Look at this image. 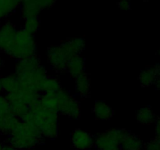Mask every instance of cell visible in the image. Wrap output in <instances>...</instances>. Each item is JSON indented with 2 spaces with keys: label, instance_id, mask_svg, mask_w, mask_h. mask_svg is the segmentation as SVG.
<instances>
[{
  "label": "cell",
  "instance_id": "e575fe53",
  "mask_svg": "<svg viewBox=\"0 0 160 150\" xmlns=\"http://www.w3.org/2000/svg\"><path fill=\"white\" fill-rule=\"evenodd\" d=\"M159 53H160V50H159Z\"/></svg>",
  "mask_w": 160,
  "mask_h": 150
},
{
  "label": "cell",
  "instance_id": "f546056e",
  "mask_svg": "<svg viewBox=\"0 0 160 150\" xmlns=\"http://www.w3.org/2000/svg\"><path fill=\"white\" fill-rule=\"evenodd\" d=\"M1 150H18V149H17L16 148L12 147V145L8 144V145H3L2 148Z\"/></svg>",
  "mask_w": 160,
  "mask_h": 150
},
{
  "label": "cell",
  "instance_id": "f1b7e54d",
  "mask_svg": "<svg viewBox=\"0 0 160 150\" xmlns=\"http://www.w3.org/2000/svg\"><path fill=\"white\" fill-rule=\"evenodd\" d=\"M153 70H154V73H155V81L156 80H160V65H156L155 67H153Z\"/></svg>",
  "mask_w": 160,
  "mask_h": 150
},
{
  "label": "cell",
  "instance_id": "5bb4252c",
  "mask_svg": "<svg viewBox=\"0 0 160 150\" xmlns=\"http://www.w3.org/2000/svg\"><path fill=\"white\" fill-rule=\"evenodd\" d=\"M20 123V120L11 112L0 116V132L9 135Z\"/></svg>",
  "mask_w": 160,
  "mask_h": 150
},
{
  "label": "cell",
  "instance_id": "8fae6325",
  "mask_svg": "<svg viewBox=\"0 0 160 150\" xmlns=\"http://www.w3.org/2000/svg\"><path fill=\"white\" fill-rule=\"evenodd\" d=\"M6 97L9 103L10 112L17 118L21 119L29 112V106L19 97L12 95H6Z\"/></svg>",
  "mask_w": 160,
  "mask_h": 150
},
{
  "label": "cell",
  "instance_id": "d6a6232c",
  "mask_svg": "<svg viewBox=\"0 0 160 150\" xmlns=\"http://www.w3.org/2000/svg\"><path fill=\"white\" fill-rule=\"evenodd\" d=\"M2 65H3V60L1 59V57H0V69L2 68Z\"/></svg>",
  "mask_w": 160,
  "mask_h": 150
},
{
  "label": "cell",
  "instance_id": "3957f363",
  "mask_svg": "<svg viewBox=\"0 0 160 150\" xmlns=\"http://www.w3.org/2000/svg\"><path fill=\"white\" fill-rule=\"evenodd\" d=\"M6 52L12 58L18 60L34 56L36 52V42L34 35L28 34L23 29L17 31Z\"/></svg>",
  "mask_w": 160,
  "mask_h": 150
},
{
  "label": "cell",
  "instance_id": "603a6c76",
  "mask_svg": "<svg viewBox=\"0 0 160 150\" xmlns=\"http://www.w3.org/2000/svg\"><path fill=\"white\" fill-rule=\"evenodd\" d=\"M155 73L152 68H148L142 70L139 75V81L142 86H149L155 82Z\"/></svg>",
  "mask_w": 160,
  "mask_h": 150
},
{
  "label": "cell",
  "instance_id": "6da1fadb",
  "mask_svg": "<svg viewBox=\"0 0 160 150\" xmlns=\"http://www.w3.org/2000/svg\"><path fill=\"white\" fill-rule=\"evenodd\" d=\"M8 136L9 145L18 150L34 148L42 140V134L34 123L21 120L18 126Z\"/></svg>",
  "mask_w": 160,
  "mask_h": 150
},
{
  "label": "cell",
  "instance_id": "30bf717a",
  "mask_svg": "<svg viewBox=\"0 0 160 150\" xmlns=\"http://www.w3.org/2000/svg\"><path fill=\"white\" fill-rule=\"evenodd\" d=\"M17 32V30L15 25L9 21L0 26V51H6Z\"/></svg>",
  "mask_w": 160,
  "mask_h": 150
},
{
  "label": "cell",
  "instance_id": "7c38bea8",
  "mask_svg": "<svg viewBox=\"0 0 160 150\" xmlns=\"http://www.w3.org/2000/svg\"><path fill=\"white\" fill-rule=\"evenodd\" d=\"M41 66L40 59L37 55L26 59H20L15 66V75L20 76Z\"/></svg>",
  "mask_w": 160,
  "mask_h": 150
},
{
  "label": "cell",
  "instance_id": "83f0119b",
  "mask_svg": "<svg viewBox=\"0 0 160 150\" xmlns=\"http://www.w3.org/2000/svg\"><path fill=\"white\" fill-rule=\"evenodd\" d=\"M118 6L122 10H128L131 8V2L128 1H121L118 3Z\"/></svg>",
  "mask_w": 160,
  "mask_h": 150
},
{
  "label": "cell",
  "instance_id": "4316f807",
  "mask_svg": "<svg viewBox=\"0 0 160 150\" xmlns=\"http://www.w3.org/2000/svg\"><path fill=\"white\" fill-rule=\"evenodd\" d=\"M145 150H160V142L157 138L152 139L146 144Z\"/></svg>",
  "mask_w": 160,
  "mask_h": 150
},
{
  "label": "cell",
  "instance_id": "277c9868",
  "mask_svg": "<svg viewBox=\"0 0 160 150\" xmlns=\"http://www.w3.org/2000/svg\"><path fill=\"white\" fill-rule=\"evenodd\" d=\"M130 131L121 128H112L96 134L94 145L98 150H121L120 144L130 134Z\"/></svg>",
  "mask_w": 160,
  "mask_h": 150
},
{
  "label": "cell",
  "instance_id": "836d02e7",
  "mask_svg": "<svg viewBox=\"0 0 160 150\" xmlns=\"http://www.w3.org/2000/svg\"><path fill=\"white\" fill-rule=\"evenodd\" d=\"M2 146H3V144H2V142L1 141H0V150L2 149Z\"/></svg>",
  "mask_w": 160,
  "mask_h": 150
},
{
  "label": "cell",
  "instance_id": "4dcf8cb0",
  "mask_svg": "<svg viewBox=\"0 0 160 150\" xmlns=\"http://www.w3.org/2000/svg\"><path fill=\"white\" fill-rule=\"evenodd\" d=\"M155 82H156V86H157V88L159 89V90H160V80H156Z\"/></svg>",
  "mask_w": 160,
  "mask_h": 150
},
{
  "label": "cell",
  "instance_id": "2e32d148",
  "mask_svg": "<svg viewBox=\"0 0 160 150\" xmlns=\"http://www.w3.org/2000/svg\"><path fill=\"white\" fill-rule=\"evenodd\" d=\"M143 143L138 136L130 133L120 144L121 150H142Z\"/></svg>",
  "mask_w": 160,
  "mask_h": 150
},
{
  "label": "cell",
  "instance_id": "1f68e13d",
  "mask_svg": "<svg viewBox=\"0 0 160 150\" xmlns=\"http://www.w3.org/2000/svg\"><path fill=\"white\" fill-rule=\"evenodd\" d=\"M2 80H1V78H0V94L2 93Z\"/></svg>",
  "mask_w": 160,
  "mask_h": 150
},
{
  "label": "cell",
  "instance_id": "d6986e66",
  "mask_svg": "<svg viewBox=\"0 0 160 150\" xmlns=\"http://www.w3.org/2000/svg\"><path fill=\"white\" fill-rule=\"evenodd\" d=\"M41 104L46 109L53 112H59V103L56 94L45 93L39 98Z\"/></svg>",
  "mask_w": 160,
  "mask_h": 150
},
{
  "label": "cell",
  "instance_id": "44dd1931",
  "mask_svg": "<svg viewBox=\"0 0 160 150\" xmlns=\"http://www.w3.org/2000/svg\"><path fill=\"white\" fill-rule=\"evenodd\" d=\"M61 88H61V84L59 80L56 79V78L48 77L46 81L44 83L42 92H44L45 93L56 94Z\"/></svg>",
  "mask_w": 160,
  "mask_h": 150
},
{
  "label": "cell",
  "instance_id": "7402d4cb",
  "mask_svg": "<svg viewBox=\"0 0 160 150\" xmlns=\"http://www.w3.org/2000/svg\"><path fill=\"white\" fill-rule=\"evenodd\" d=\"M154 113L149 107L142 108L138 112L137 120L139 123L143 124H148L151 123L154 120Z\"/></svg>",
  "mask_w": 160,
  "mask_h": 150
},
{
  "label": "cell",
  "instance_id": "ffe728a7",
  "mask_svg": "<svg viewBox=\"0 0 160 150\" xmlns=\"http://www.w3.org/2000/svg\"><path fill=\"white\" fill-rule=\"evenodd\" d=\"M20 3L21 2L16 0H0V20L10 15Z\"/></svg>",
  "mask_w": 160,
  "mask_h": 150
},
{
  "label": "cell",
  "instance_id": "cb8c5ba5",
  "mask_svg": "<svg viewBox=\"0 0 160 150\" xmlns=\"http://www.w3.org/2000/svg\"><path fill=\"white\" fill-rule=\"evenodd\" d=\"M40 27V22L38 18H29L24 20V24H23V30L28 34L34 35L39 29Z\"/></svg>",
  "mask_w": 160,
  "mask_h": 150
},
{
  "label": "cell",
  "instance_id": "52a82bcc",
  "mask_svg": "<svg viewBox=\"0 0 160 150\" xmlns=\"http://www.w3.org/2000/svg\"><path fill=\"white\" fill-rule=\"evenodd\" d=\"M17 77L22 83L28 84L39 92H42L44 83L48 76L45 67L41 65L31 71Z\"/></svg>",
  "mask_w": 160,
  "mask_h": 150
},
{
  "label": "cell",
  "instance_id": "d4e9b609",
  "mask_svg": "<svg viewBox=\"0 0 160 150\" xmlns=\"http://www.w3.org/2000/svg\"><path fill=\"white\" fill-rule=\"evenodd\" d=\"M67 41L70 50H71L72 52L74 55L80 54L84 48V46H85L84 40L83 38H79L69 39V40Z\"/></svg>",
  "mask_w": 160,
  "mask_h": 150
},
{
  "label": "cell",
  "instance_id": "e0dca14e",
  "mask_svg": "<svg viewBox=\"0 0 160 150\" xmlns=\"http://www.w3.org/2000/svg\"><path fill=\"white\" fill-rule=\"evenodd\" d=\"M75 88L81 96L88 95L90 92V79L85 72L75 78Z\"/></svg>",
  "mask_w": 160,
  "mask_h": 150
},
{
  "label": "cell",
  "instance_id": "484cf974",
  "mask_svg": "<svg viewBox=\"0 0 160 150\" xmlns=\"http://www.w3.org/2000/svg\"><path fill=\"white\" fill-rule=\"evenodd\" d=\"M9 112H10V107L6 95L0 94V116L4 115Z\"/></svg>",
  "mask_w": 160,
  "mask_h": 150
},
{
  "label": "cell",
  "instance_id": "4fadbf2b",
  "mask_svg": "<svg viewBox=\"0 0 160 150\" xmlns=\"http://www.w3.org/2000/svg\"><path fill=\"white\" fill-rule=\"evenodd\" d=\"M85 62L84 59L80 54L73 55L67 62V70L72 78H76L81 73H84Z\"/></svg>",
  "mask_w": 160,
  "mask_h": 150
},
{
  "label": "cell",
  "instance_id": "7a4b0ae2",
  "mask_svg": "<svg viewBox=\"0 0 160 150\" xmlns=\"http://www.w3.org/2000/svg\"><path fill=\"white\" fill-rule=\"evenodd\" d=\"M34 122L42 137L54 138L58 134V112H53L44 107L40 102L30 106Z\"/></svg>",
  "mask_w": 160,
  "mask_h": 150
},
{
  "label": "cell",
  "instance_id": "9c48e42d",
  "mask_svg": "<svg viewBox=\"0 0 160 150\" xmlns=\"http://www.w3.org/2000/svg\"><path fill=\"white\" fill-rule=\"evenodd\" d=\"M71 142L77 149H88L94 145V138L88 131L76 129L71 134Z\"/></svg>",
  "mask_w": 160,
  "mask_h": 150
},
{
  "label": "cell",
  "instance_id": "5b68a950",
  "mask_svg": "<svg viewBox=\"0 0 160 150\" xmlns=\"http://www.w3.org/2000/svg\"><path fill=\"white\" fill-rule=\"evenodd\" d=\"M48 60L55 70L62 72L67 70V62L73 53L69 47L67 41H64L59 45H53L48 48Z\"/></svg>",
  "mask_w": 160,
  "mask_h": 150
},
{
  "label": "cell",
  "instance_id": "ba28073f",
  "mask_svg": "<svg viewBox=\"0 0 160 150\" xmlns=\"http://www.w3.org/2000/svg\"><path fill=\"white\" fill-rule=\"evenodd\" d=\"M56 3L51 0H28L21 2V16L24 20L29 18H38L41 11L50 8Z\"/></svg>",
  "mask_w": 160,
  "mask_h": 150
},
{
  "label": "cell",
  "instance_id": "ac0fdd59",
  "mask_svg": "<svg viewBox=\"0 0 160 150\" xmlns=\"http://www.w3.org/2000/svg\"><path fill=\"white\" fill-rule=\"evenodd\" d=\"M2 90L7 94L15 93L20 86V81L15 74L8 75L1 78Z\"/></svg>",
  "mask_w": 160,
  "mask_h": 150
},
{
  "label": "cell",
  "instance_id": "8992f818",
  "mask_svg": "<svg viewBox=\"0 0 160 150\" xmlns=\"http://www.w3.org/2000/svg\"><path fill=\"white\" fill-rule=\"evenodd\" d=\"M56 95L59 103V112L78 120L81 116L79 102L65 89L61 88Z\"/></svg>",
  "mask_w": 160,
  "mask_h": 150
},
{
  "label": "cell",
  "instance_id": "9a60e30c",
  "mask_svg": "<svg viewBox=\"0 0 160 150\" xmlns=\"http://www.w3.org/2000/svg\"><path fill=\"white\" fill-rule=\"evenodd\" d=\"M93 112L96 118L101 120H108L113 115L112 108L102 101H98L94 105Z\"/></svg>",
  "mask_w": 160,
  "mask_h": 150
}]
</instances>
